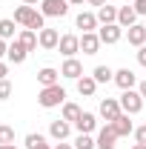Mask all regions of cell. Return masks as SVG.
Returning <instances> with one entry per match:
<instances>
[{
	"label": "cell",
	"instance_id": "obj_42",
	"mask_svg": "<svg viewBox=\"0 0 146 149\" xmlns=\"http://www.w3.org/2000/svg\"><path fill=\"white\" fill-rule=\"evenodd\" d=\"M132 149H146V143H135V146H132Z\"/></svg>",
	"mask_w": 146,
	"mask_h": 149
},
{
	"label": "cell",
	"instance_id": "obj_4",
	"mask_svg": "<svg viewBox=\"0 0 146 149\" xmlns=\"http://www.w3.org/2000/svg\"><path fill=\"white\" fill-rule=\"evenodd\" d=\"M40 12L46 17H63L69 12V0H40Z\"/></svg>",
	"mask_w": 146,
	"mask_h": 149
},
{
	"label": "cell",
	"instance_id": "obj_9",
	"mask_svg": "<svg viewBox=\"0 0 146 149\" xmlns=\"http://www.w3.org/2000/svg\"><path fill=\"white\" fill-rule=\"evenodd\" d=\"M37 43H40V49H46V52H52L57 49V43H60V35H57V29H40L37 32Z\"/></svg>",
	"mask_w": 146,
	"mask_h": 149
},
{
	"label": "cell",
	"instance_id": "obj_27",
	"mask_svg": "<svg viewBox=\"0 0 146 149\" xmlns=\"http://www.w3.org/2000/svg\"><path fill=\"white\" fill-rule=\"evenodd\" d=\"M77 118H80V106H77V103H63V120L74 123Z\"/></svg>",
	"mask_w": 146,
	"mask_h": 149
},
{
	"label": "cell",
	"instance_id": "obj_18",
	"mask_svg": "<svg viewBox=\"0 0 146 149\" xmlns=\"http://www.w3.org/2000/svg\"><path fill=\"white\" fill-rule=\"evenodd\" d=\"M35 6H26V3H23V6H17V9H15V23H17V26H29V23H32V17H35Z\"/></svg>",
	"mask_w": 146,
	"mask_h": 149
},
{
	"label": "cell",
	"instance_id": "obj_32",
	"mask_svg": "<svg viewBox=\"0 0 146 149\" xmlns=\"http://www.w3.org/2000/svg\"><path fill=\"white\" fill-rule=\"evenodd\" d=\"M135 12H138V15H143V17H146V0H135Z\"/></svg>",
	"mask_w": 146,
	"mask_h": 149
},
{
	"label": "cell",
	"instance_id": "obj_8",
	"mask_svg": "<svg viewBox=\"0 0 146 149\" xmlns=\"http://www.w3.org/2000/svg\"><path fill=\"white\" fill-rule=\"evenodd\" d=\"M95 141H97V149H115V146H117V132H115V126L106 123L103 129L97 132Z\"/></svg>",
	"mask_w": 146,
	"mask_h": 149
},
{
	"label": "cell",
	"instance_id": "obj_15",
	"mask_svg": "<svg viewBox=\"0 0 146 149\" xmlns=\"http://www.w3.org/2000/svg\"><path fill=\"white\" fill-rule=\"evenodd\" d=\"M37 83H40V86H57V83H60V72L52 69V66H43V69L37 72Z\"/></svg>",
	"mask_w": 146,
	"mask_h": 149
},
{
	"label": "cell",
	"instance_id": "obj_33",
	"mask_svg": "<svg viewBox=\"0 0 146 149\" xmlns=\"http://www.w3.org/2000/svg\"><path fill=\"white\" fill-rule=\"evenodd\" d=\"M138 63L146 69V46H140V49H138Z\"/></svg>",
	"mask_w": 146,
	"mask_h": 149
},
{
	"label": "cell",
	"instance_id": "obj_39",
	"mask_svg": "<svg viewBox=\"0 0 146 149\" xmlns=\"http://www.w3.org/2000/svg\"><path fill=\"white\" fill-rule=\"evenodd\" d=\"M23 3H26V6H37L40 0H23Z\"/></svg>",
	"mask_w": 146,
	"mask_h": 149
},
{
	"label": "cell",
	"instance_id": "obj_2",
	"mask_svg": "<svg viewBox=\"0 0 146 149\" xmlns=\"http://www.w3.org/2000/svg\"><path fill=\"white\" fill-rule=\"evenodd\" d=\"M120 109L126 112V115H138V112L143 109V95L138 92V89H126V92H120Z\"/></svg>",
	"mask_w": 146,
	"mask_h": 149
},
{
	"label": "cell",
	"instance_id": "obj_30",
	"mask_svg": "<svg viewBox=\"0 0 146 149\" xmlns=\"http://www.w3.org/2000/svg\"><path fill=\"white\" fill-rule=\"evenodd\" d=\"M9 97H12V83L6 77V80H0V100H9Z\"/></svg>",
	"mask_w": 146,
	"mask_h": 149
},
{
	"label": "cell",
	"instance_id": "obj_29",
	"mask_svg": "<svg viewBox=\"0 0 146 149\" xmlns=\"http://www.w3.org/2000/svg\"><path fill=\"white\" fill-rule=\"evenodd\" d=\"M0 143H15V129L0 123Z\"/></svg>",
	"mask_w": 146,
	"mask_h": 149
},
{
	"label": "cell",
	"instance_id": "obj_12",
	"mask_svg": "<svg viewBox=\"0 0 146 149\" xmlns=\"http://www.w3.org/2000/svg\"><path fill=\"white\" fill-rule=\"evenodd\" d=\"M115 83L120 86V92L135 89V83H138V74L132 72V69H117V72H115Z\"/></svg>",
	"mask_w": 146,
	"mask_h": 149
},
{
	"label": "cell",
	"instance_id": "obj_3",
	"mask_svg": "<svg viewBox=\"0 0 146 149\" xmlns=\"http://www.w3.org/2000/svg\"><path fill=\"white\" fill-rule=\"evenodd\" d=\"M97 115H100L106 123L117 120V118L123 115V109H120V100H117V97H103V100H100V109H97Z\"/></svg>",
	"mask_w": 146,
	"mask_h": 149
},
{
	"label": "cell",
	"instance_id": "obj_6",
	"mask_svg": "<svg viewBox=\"0 0 146 149\" xmlns=\"http://www.w3.org/2000/svg\"><path fill=\"white\" fill-rule=\"evenodd\" d=\"M60 77H69V80H80L83 77V63L77 57H66L63 66H60Z\"/></svg>",
	"mask_w": 146,
	"mask_h": 149
},
{
	"label": "cell",
	"instance_id": "obj_43",
	"mask_svg": "<svg viewBox=\"0 0 146 149\" xmlns=\"http://www.w3.org/2000/svg\"><path fill=\"white\" fill-rule=\"evenodd\" d=\"M15 149H17V146H15Z\"/></svg>",
	"mask_w": 146,
	"mask_h": 149
},
{
	"label": "cell",
	"instance_id": "obj_19",
	"mask_svg": "<svg viewBox=\"0 0 146 149\" xmlns=\"http://www.w3.org/2000/svg\"><path fill=\"white\" fill-rule=\"evenodd\" d=\"M112 126H115V132H117V138H129V135L135 132V126H132V120H129L126 112H123L117 120H112Z\"/></svg>",
	"mask_w": 146,
	"mask_h": 149
},
{
	"label": "cell",
	"instance_id": "obj_37",
	"mask_svg": "<svg viewBox=\"0 0 146 149\" xmlns=\"http://www.w3.org/2000/svg\"><path fill=\"white\" fill-rule=\"evenodd\" d=\"M86 3H89V6H97V9H100V6H106V0H86Z\"/></svg>",
	"mask_w": 146,
	"mask_h": 149
},
{
	"label": "cell",
	"instance_id": "obj_14",
	"mask_svg": "<svg viewBox=\"0 0 146 149\" xmlns=\"http://www.w3.org/2000/svg\"><path fill=\"white\" fill-rule=\"evenodd\" d=\"M126 40L132 43V46H146V26H140V23H135V26H129L126 29Z\"/></svg>",
	"mask_w": 146,
	"mask_h": 149
},
{
	"label": "cell",
	"instance_id": "obj_38",
	"mask_svg": "<svg viewBox=\"0 0 146 149\" xmlns=\"http://www.w3.org/2000/svg\"><path fill=\"white\" fill-rule=\"evenodd\" d=\"M138 92L143 95V100H146V80H140V86H138Z\"/></svg>",
	"mask_w": 146,
	"mask_h": 149
},
{
	"label": "cell",
	"instance_id": "obj_7",
	"mask_svg": "<svg viewBox=\"0 0 146 149\" xmlns=\"http://www.w3.org/2000/svg\"><path fill=\"white\" fill-rule=\"evenodd\" d=\"M57 49H60L63 57H74L77 52H80V37H77V35H60Z\"/></svg>",
	"mask_w": 146,
	"mask_h": 149
},
{
	"label": "cell",
	"instance_id": "obj_20",
	"mask_svg": "<svg viewBox=\"0 0 146 149\" xmlns=\"http://www.w3.org/2000/svg\"><path fill=\"white\" fill-rule=\"evenodd\" d=\"M97 23H100V26L117 23V9H115V6H109V3H106V6H100V9H97Z\"/></svg>",
	"mask_w": 146,
	"mask_h": 149
},
{
	"label": "cell",
	"instance_id": "obj_1",
	"mask_svg": "<svg viewBox=\"0 0 146 149\" xmlns=\"http://www.w3.org/2000/svg\"><path fill=\"white\" fill-rule=\"evenodd\" d=\"M37 103L43 109H55V106H63L66 103V89L57 83V86H43L40 95H37Z\"/></svg>",
	"mask_w": 146,
	"mask_h": 149
},
{
	"label": "cell",
	"instance_id": "obj_21",
	"mask_svg": "<svg viewBox=\"0 0 146 149\" xmlns=\"http://www.w3.org/2000/svg\"><path fill=\"white\" fill-rule=\"evenodd\" d=\"M77 92L83 95V97H92V95L97 92V80H95L92 74H83V77L77 80Z\"/></svg>",
	"mask_w": 146,
	"mask_h": 149
},
{
	"label": "cell",
	"instance_id": "obj_10",
	"mask_svg": "<svg viewBox=\"0 0 146 149\" xmlns=\"http://www.w3.org/2000/svg\"><path fill=\"white\" fill-rule=\"evenodd\" d=\"M100 46H103V43H100L97 32H83V35H80V52H83V55H97Z\"/></svg>",
	"mask_w": 146,
	"mask_h": 149
},
{
	"label": "cell",
	"instance_id": "obj_17",
	"mask_svg": "<svg viewBox=\"0 0 146 149\" xmlns=\"http://www.w3.org/2000/svg\"><path fill=\"white\" fill-rule=\"evenodd\" d=\"M26 55H29V49L20 43L17 37H15V40L9 43V55H6V57H9V63H23V60H26Z\"/></svg>",
	"mask_w": 146,
	"mask_h": 149
},
{
	"label": "cell",
	"instance_id": "obj_31",
	"mask_svg": "<svg viewBox=\"0 0 146 149\" xmlns=\"http://www.w3.org/2000/svg\"><path fill=\"white\" fill-rule=\"evenodd\" d=\"M132 135H135V143H146V126H138Z\"/></svg>",
	"mask_w": 146,
	"mask_h": 149
},
{
	"label": "cell",
	"instance_id": "obj_36",
	"mask_svg": "<svg viewBox=\"0 0 146 149\" xmlns=\"http://www.w3.org/2000/svg\"><path fill=\"white\" fill-rule=\"evenodd\" d=\"M6 74H9V66H6V63L0 60V80H6Z\"/></svg>",
	"mask_w": 146,
	"mask_h": 149
},
{
	"label": "cell",
	"instance_id": "obj_16",
	"mask_svg": "<svg viewBox=\"0 0 146 149\" xmlns=\"http://www.w3.org/2000/svg\"><path fill=\"white\" fill-rule=\"evenodd\" d=\"M138 17H140V15L135 12V6H120V9H117V23H120L123 29L135 26V23H138Z\"/></svg>",
	"mask_w": 146,
	"mask_h": 149
},
{
	"label": "cell",
	"instance_id": "obj_25",
	"mask_svg": "<svg viewBox=\"0 0 146 149\" xmlns=\"http://www.w3.org/2000/svg\"><path fill=\"white\" fill-rule=\"evenodd\" d=\"M92 77H95L97 83H109V80H115V72H112L109 66H95V72H92Z\"/></svg>",
	"mask_w": 146,
	"mask_h": 149
},
{
	"label": "cell",
	"instance_id": "obj_5",
	"mask_svg": "<svg viewBox=\"0 0 146 149\" xmlns=\"http://www.w3.org/2000/svg\"><path fill=\"white\" fill-rule=\"evenodd\" d=\"M123 26L120 23H109V26H103V29H97V37H100V43H106V46H112V43H117L120 37H123Z\"/></svg>",
	"mask_w": 146,
	"mask_h": 149
},
{
	"label": "cell",
	"instance_id": "obj_22",
	"mask_svg": "<svg viewBox=\"0 0 146 149\" xmlns=\"http://www.w3.org/2000/svg\"><path fill=\"white\" fill-rule=\"evenodd\" d=\"M74 23H77V29H83V32H95V29H97V15H92V12H80Z\"/></svg>",
	"mask_w": 146,
	"mask_h": 149
},
{
	"label": "cell",
	"instance_id": "obj_23",
	"mask_svg": "<svg viewBox=\"0 0 146 149\" xmlns=\"http://www.w3.org/2000/svg\"><path fill=\"white\" fill-rule=\"evenodd\" d=\"M17 40L29 49V52H35L37 46H40V43H37V32H32V29H23V32L17 35Z\"/></svg>",
	"mask_w": 146,
	"mask_h": 149
},
{
	"label": "cell",
	"instance_id": "obj_28",
	"mask_svg": "<svg viewBox=\"0 0 146 149\" xmlns=\"http://www.w3.org/2000/svg\"><path fill=\"white\" fill-rule=\"evenodd\" d=\"M74 149H97V141L92 135H77L74 138Z\"/></svg>",
	"mask_w": 146,
	"mask_h": 149
},
{
	"label": "cell",
	"instance_id": "obj_11",
	"mask_svg": "<svg viewBox=\"0 0 146 149\" xmlns=\"http://www.w3.org/2000/svg\"><path fill=\"white\" fill-rule=\"evenodd\" d=\"M72 126H74L77 132H80V135H92V132L97 129V118H95L92 112H80V118L74 120Z\"/></svg>",
	"mask_w": 146,
	"mask_h": 149
},
{
	"label": "cell",
	"instance_id": "obj_13",
	"mask_svg": "<svg viewBox=\"0 0 146 149\" xmlns=\"http://www.w3.org/2000/svg\"><path fill=\"white\" fill-rule=\"evenodd\" d=\"M69 132H72V123H69V120H63V118L49 123V135H52L55 141H66V138H69Z\"/></svg>",
	"mask_w": 146,
	"mask_h": 149
},
{
	"label": "cell",
	"instance_id": "obj_35",
	"mask_svg": "<svg viewBox=\"0 0 146 149\" xmlns=\"http://www.w3.org/2000/svg\"><path fill=\"white\" fill-rule=\"evenodd\" d=\"M52 149H74V146H72V143H66V141H57Z\"/></svg>",
	"mask_w": 146,
	"mask_h": 149
},
{
	"label": "cell",
	"instance_id": "obj_41",
	"mask_svg": "<svg viewBox=\"0 0 146 149\" xmlns=\"http://www.w3.org/2000/svg\"><path fill=\"white\" fill-rule=\"evenodd\" d=\"M80 3H83V0H69V6H80Z\"/></svg>",
	"mask_w": 146,
	"mask_h": 149
},
{
	"label": "cell",
	"instance_id": "obj_26",
	"mask_svg": "<svg viewBox=\"0 0 146 149\" xmlns=\"http://www.w3.org/2000/svg\"><path fill=\"white\" fill-rule=\"evenodd\" d=\"M15 26H17V23L12 17H3L0 20V37H3V40H12V37H15Z\"/></svg>",
	"mask_w": 146,
	"mask_h": 149
},
{
	"label": "cell",
	"instance_id": "obj_40",
	"mask_svg": "<svg viewBox=\"0 0 146 149\" xmlns=\"http://www.w3.org/2000/svg\"><path fill=\"white\" fill-rule=\"evenodd\" d=\"M0 149H15V143H0Z\"/></svg>",
	"mask_w": 146,
	"mask_h": 149
},
{
	"label": "cell",
	"instance_id": "obj_24",
	"mask_svg": "<svg viewBox=\"0 0 146 149\" xmlns=\"http://www.w3.org/2000/svg\"><path fill=\"white\" fill-rule=\"evenodd\" d=\"M26 149H52V146L46 143V138L40 132H32V135H26Z\"/></svg>",
	"mask_w": 146,
	"mask_h": 149
},
{
	"label": "cell",
	"instance_id": "obj_34",
	"mask_svg": "<svg viewBox=\"0 0 146 149\" xmlns=\"http://www.w3.org/2000/svg\"><path fill=\"white\" fill-rule=\"evenodd\" d=\"M9 55V43H6V40H3V37H0V60H3V57Z\"/></svg>",
	"mask_w": 146,
	"mask_h": 149
}]
</instances>
